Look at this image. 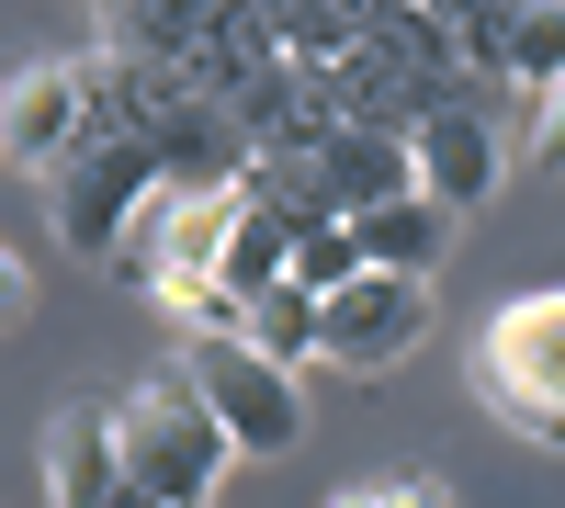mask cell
Instances as JSON below:
<instances>
[{
    "label": "cell",
    "instance_id": "1",
    "mask_svg": "<svg viewBox=\"0 0 565 508\" xmlns=\"http://www.w3.org/2000/svg\"><path fill=\"white\" fill-rule=\"evenodd\" d=\"M476 396H487L498 430L565 452V283L554 294H509L476 328Z\"/></svg>",
    "mask_w": 565,
    "mask_h": 508
},
{
    "label": "cell",
    "instance_id": "2",
    "mask_svg": "<svg viewBox=\"0 0 565 508\" xmlns=\"http://www.w3.org/2000/svg\"><path fill=\"white\" fill-rule=\"evenodd\" d=\"M114 452H125V475H148L170 508H215V486H226V464H238V441L215 430V407H204V385L181 374H148L125 407H114Z\"/></svg>",
    "mask_w": 565,
    "mask_h": 508
},
{
    "label": "cell",
    "instance_id": "3",
    "mask_svg": "<svg viewBox=\"0 0 565 508\" xmlns=\"http://www.w3.org/2000/svg\"><path fill=\"white\" fill-rule=\"evenodd\" d=\"M430 271H351V283L317 294V361H340V374H396V361L430 339Z\"/></svg>",
    "mask_w": 565,
    "mask_h": 508
},
{
    "label": "cell",
    "instance_id": "4",
    "mask_svg": "<svg viewBox=\"0 0 565 508\" xmlns=\"http://www.w3.org/2000/svg\"><path fill=\"white\" fill-rule=\"evenodd\" d=\"M181 374L204 385L215 430L238 441V452H295L306 441V385L282 374L271 350H249L238 328H226V339H181Z\"/></svg>",
    "mask_w": 565,
    "mask_h": 508
},
{
    "label": "cell",
    "instance_id": "5",
    "mask_svg": "<svg viewBox=\"0 0 565 508\" xmlns=\"http://www.w3.org/2000/svg\"><path fill=\"white\" fill-rule=\"evenodd\" d=\"M407 181H418V193H430V204H487L498 193V170H509V148H498V125L476 114V102H452V90H430V102H418L407 125Z\"/></svg>",
    "mask_w": 565,
    "mask_h": 508
},
{
    "label": "cell",
    "instance_id": "6",
    "mask_svg": "<svg viewBox=\"0 0 565 508\" xmlns=\"http://www.w3.org/2000/svg\"><path fill=\"white\" fill-rule=\"evenodd\" d=\"M79 114H90V90H79V68L68 57H34L12 90H0V159H23V170H45L79 136Z\"/></svg>",
    "mask_w": 565,
    "mask_h": 508
},
{
    "label": "cell",
    "instance_id": "7",
    "mask_svg": "<svg viewBox=\"0 0 565 508\" xmlns=\"http://www.w3.org/2000/svg\"><path fill=\"white\" fill-rule=\"evenodd\" d=\"M452 204H430V193H385V204H362L351 215V238H362V260L373 271H441L452 260Z\"/></svg>",
    "mask_w": 565,
    "mask_h": 508
},
{
    "label": "cell",
    "instance_id": "8",
    "mask_svg": "<svg viewBox=\"0 0 565 508\" xmlns=\"http://www.w3.org/2000/svg\"><path fill=\"white\" fill-rule=\"evenodd\" d=\"M114 475H125L114 407H57V430H45V497H57V508H90Z\"/></svg>",
    "mask_w": 565,
    "mask_h": 508
},
{
    "label": "cell",
    "instance_id": "9",
    "mask_svg": "<svg viewBox=\"0 0 565 508\" xmlns=\"http://www.w3.org/2000/svg\"><path fill=\"white\" fill-rule=\"evenodd\" d=\"M249 23H260L271 57H295V68H340V45L362 34L351 0H249Z\"/></svg>",
    "mask_w": 565,
    "mask_h": 508
},
{
    "label": "cell",
    "instance_id": "10",
    "mask_svg": "<svg viewBox=\"0 0 565 508\" xmlns=\"http://www.w3.org/2000/svg\"><path fill=\"white\" fill-rule=\"evenodd\" d=\"M282 249H295V226H282L260 193H238V215H226V238H215V283H226V294L282 283Z\"/></svg>",
    "mask_w": 565,
    "mask_h": 508
},
{
    "label": "cell",
    "instance_id": "11",
    "mask_svg": "<svg viewBox=\"0 0 565 508\" xmlns=\"http://www.w3.org/2000/svg\"><path fill=\"white\" fill-rule=\"evenodd\" d=\"M498 79L521 90V102L565 79V0H521V12H509V34H498Z\"/></svg>",
    "mask_w": 565,
    "mask_h": 508
},
{
    "label": "cell",
    "instance_id": "12",
    "mask_svg": "<svg viewBox=\"0 0 565 508\" xmlns=\"http://www.w3.org/2000/svg\"><path fill=\"white\" fill-rule=\"evenodd\" d=\"M238 339H249V350H271L282 374H306V361H317V294H306V283H260Z\"/></svg>",
    "mask_w": 565,
    "mask_h": 508
},
{
    "label": "cell",
    "instance_id": "13",
    "mask_svg": "<svg viewBox=\"0 0 565 508\" xmlns=\"http://www.w3.org/2000/svg\"><path fill=\"white\" fill-rule=\"evenodd\" d=\"M148 305L170 316L181 339H226V328H249V294H226L215 271H159V283H148Z\"/></svg>",
    "mask_w": 565,
    "mask_h": 508
},
{
    "label": "cell",
    "instance_id": "14",
    "mask_svg": "<svg viewBox=\"0 0 565 508\" xmlns=\"http://www.w3.org/2000/svg\"><path fill=\"white\" fill-rule=\"evenodd\" d=\"M418 12L441 23L452 68H487V79H498V34H509V12H521V0H418Z\"/></svg>",
    "mask_w": 565,
    "mask_h": 508
},
{
    "label": "cell",
    "instance_id": "15",
    "mask_svg": "<svg viewBox=\"0 0 565 508\" xmlns=\"http://www.w3.org/2000/svg\"><path fill=\"white\" fill-rule=\"evenodd\" d=\"M351 271H362V238H351V215H317V226H295V249H282V283L328 294V283H351Z\"/></svg>",
    "mask_w": 565,
    "mask_h": 508
},
{
    "label": "cell",
    "instance_id": "16",
    "mask_svg": "<svg viewBox=\"0 0 565 508\" xmlns=\"http://www.w3.org/2000/svg\"><path fill=\"white\" fill-rule=\"evenodd\" d=\"M532 159H543V170H565V79H554V90H532Z\"/></svg>",
    "mask_w": 565,
    "mask_h": 508
},
{
    "label": "cell",
    "instance_id": "17",
    "mask_svg": "<svg viewBox=\"0 0 565 508\" xmlns=\"http://www.w3.org/2000/svg\"><path fill=\"white\" fill-rule=\"evenodd\" d=\"M373 497H385V508H452L441 475H396V486H373Z\"/></svg>",
    "mask_w": 565,
    "mask_h": 508
},
{
    "label": "cell",
    "instance_id": "18",
    "mask_svg": "<svg viewBox=\"0 0 565 508\" xmlns=\"http://www.w3.org/2000/svg\"><path fill=\"white\" fill-rule=\"evenodd\" d=\"M23 316H34V283H23V260L0 249V328H23Z\"/></svg>",
    "mask_w": 565,
    "mask_h": 508
},
{
    "label": "cell",
    "instance_id": "19",
    "mask_svg": "<svg viewBox=\"0 0 565 508\" xmlns=\"http://www.w3.org/2000/svg\"><path fill=\"white\" fill-rule=\"evenodd\" d=\"M90 508H170V497H159L148 475H114V486H103V497H90Z\"/></svg>",
    "mask_w": 565,
    "mask_h": 508
},
{
    "label": "cell",
    "instance_id": "20",
    "mask_svg": "<svg viewBox=\"0 0 565 508\" xmlns=\"http://www.w3.org/2000/svg\"><path fill=\"white\" fill-rule=\"evenodd\" d=\"M340 508H385V497H340Z\"/></svg>",
    "mask_w": 565,
    "mask_h": 508
}]
</instances>
